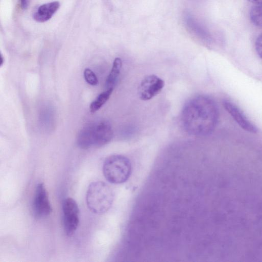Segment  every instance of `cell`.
<instances>
[{"label":"cell","mask_w":262,"mask_h":262,"mask_svg":"<svg viewBox=\"0 0 262 262\" xmlns=\"http://www.w3.org/2000/svg\"><path fill=\"white\" fill-rule=\"evenodd\" d=\"M34 215L38 218L49 216L52 211L47 190L42 183L38 184L32 204Z\"/></svg>","instance_id":"8992f818"},{"label":"cell","mask_w":262,"mask_h":262,"mask_svg":"<svg viewBox=\"0 0 262 262\" xmlns=\"http://www.w3.org/2000/svg\"><path fill=\"white\" fill-rule=\"evenodd\" d=\"M113 137L110 123L98 120L85 125L78 133L76 142L81 149L100 147L109 143Z\"/></svg>","instance_id":"7a4b0ae2"},{"label":"cell","mask_w":262,"mask_h":262,"mask_svg":"<svg viewBox=\"0 0 262 262\" xmlns=\"http://www.w3.org/2000/svg\"><path fill=\"white\" fill-rule=\"evenodd\" d=\"M122 64V60L120 58L117 57L114 59L111 70L105 81V84L107 89H114L120 75Z\"/></svg>","instance_id":"30bf717a"},{"label":"cell","mask_w":262,"mask_h":262,"mask_svg":"<svg viewBox=\"0 0 262 262\" xmlns=\"http://www.w3.org/2000/svg\"><path fill=\"white\" fill-rule=\"evenodd\" d=\"M62 210L64 230L66 234L71 236L75 233L79 225V208L73 199L68 198L63 202Z\"/></svg>","instance_id":"5b68a950"},{"label":"cell","mask_w":262,"mask_h":262,"mask_svg":"<svg viewBox=\"0 0 262 262\" xmlns=\"http://www.w3.org/2000/svg\"><path fill=\"white\" fill-rule=\"evenodd\" d=\"M165 85L164 81L157 75L146 76L141 81L139 95L141 99L149 100L159 94Z\"/></svg>","instance_id":"52a82bcc"},{"label":"cell","mask_w":262,"mask_h":262,"mask_svg":"<svg viewBox=\"0 0 262 262\" xmlns=\"http://www.w3.org/2000/svg\"><path fill=\"white\" fill-rule=\"evenodd\" d=\"M103 173L105 179L113 184L125 182L132 173V164L126 157L113 155L107 157L103 165Z\"/></svg>","instance_id":"277c9868"},{"label":"cell","mask_w":262,"mask_h":262,"mask_svg":"<svg viewBox=\"0 0 262 262\" xmlns=\"http://www.w3.org/2000/svg\"><path fill=\"white\" fill-rule=\"evenodd\" d=\"M20 6L23 9L27 8L28 5V0H19Z\"/></svg>","instance_id":"2e32d148"},{"label":"cell","mask_w":262,"mask_h":262,"mask_svg":"<svg viewBox=\"0 0 262 262\" xmlns=\"http://www.w3.org/2000/svg\"><path fill=\"white\" fill-rule=\"evenodd\" d=\"M43 114L42 116H41V118L42 119V120L40 121L43 123V125H45L46 123H51L53 121V119L54 118L53 115L52 114L53 112L50 108H46L45 111H43Z\"/></svg>","instance_id":"5bb4252c"},{"label":"cell","mask_w":262,"mask_h":262,"mask_svg":"<svg viewBox=\"0 0 262 262\" xmlns=\"http://www.w3.org/2000/svg\"><path fill=\"white\" fill-rule=\"evenodd\" d=\"M60 7L57 1H54L40 5L33 14L34 19L39 23H43L51 19Z\"/></svg>","instance_id":"9c48e42d"},{"label":"cell","mask_w":262,"mask_h":262,"mask_svg":"<svg viewBox=\"0 0 262 262\" xmlns=\"http://www.w3.org/2000/svg\"><path fill=\"white\" fill-rule=\"evenodd\" d=\"M114 192L105 182L96 181L91 183L86 194L89 209L94 213L102 214L111 207L114 201Z\"/></svg>","instance_id":"3957f363"},{"label":"cell","mask_w":262,"mask_h":262,"mask_svg":"<svg viewBox=\"0 0 262 262\" xmlns=\"http://www.w3.org/2000/svg\"><path fill=\"white\" fill-rule=\"evenodd\" d=\"M4 63V57H3V55L1 54V57H0V66L1 67L2 66V65Z\"/></svg>","instance_id":"ac0fdd59"},{"label":"cell","mask_w":262,"mask_h":262,"mask_svg":"<svg viewBox=\"0 0 262 262\" xmlns=\"http://www.w3.org/2000/svg\"><path fill=\"white\" fill-rule=\"evenodd\" d=\"M250 19L252 23L258 27H262V3L254 4L250 11Z\"/></svg>","instance_id":"7c38bea8"},{"label":"cell","mask_w":262,"mask_h":262,"mask_svg":"<svg viewBox=\"0 0 262 262\" xmlns=\"http://www.w3.org/2000/svg\"><path fill=\"white\" fill-rule=\"evenodd\" d=\"M219 111L214 101L205 95L191 98L184 105L181 122L184 129L190 135L205 136L215 128Z\"/></svg>","instance_id":"6da1fadb"},{"label":"cell","mask_w":262,"mask_h":262,"mask_svg":"<svg viewBox=\"0 0 262 262\" xmlns=\"http://www.w3.org/2000/svg\"><path fill=\"white\" fill-rule=\"evenodd\" d=\"M253 4H259L262 3V0H248Z\"/></svg>","instance_id":"e0dca14e"},{"label":"cell","mask_w":262,"mask_h":262,"mask_svg":"<svg viewBox=\"0 0 262 262\" xmlns=\"http://www.w3.org/2000/svg\"><path fill=\"white\" fill-rule=\"evenodd\" d=\"M255 47L257 54L262 58V33L257 37L255 42Z\"/></svg>","instance_id":"9a60e30c"},{"label":"cell","mask_w":262,"mask_h":262,"mask_svg":"<svg viewBox=\"0 0 262 262\" xmlns=\"http://www.w3.org/2000/svg\"><path fill=\"white\" fill-rule=\"evenodd\" d=\"M114 89H108L100 93L97 98L90 104V111L91 113H95L99 110L108 100Z\"/></svg>","instance_id":"8fae6325"},{"label":"cell","mask_w":262,"mask_h":262,"mask_svg":"<svg viewBox=\"0 0 262 262\" xmlns=\"http://www.w3.org/2000/svg\"><path fill=\"white\" fill-rule=\"evenodd\" d=\"M83 76L88 83L91 85H96L98 84V78L94 72L89 68H86L83 72Z\"/></svg>","instance_id":"4fadbf2b"},{"label":"cell","mask_w":262,"mask_h":262,"mask_svg":"<svg viewBox=\"0 0 262 262\" xmlns=\"http://www.w3.org/2000/svg\"><path fill=\"white\" fill-rule=\"evenodd\" d=\"M223 105L228 113L243 129L252 133L257 132L256 127L248 119L236 104L229 101H224Z\"/></svg>","instance_id":"ba28073f"}]
</instances>
